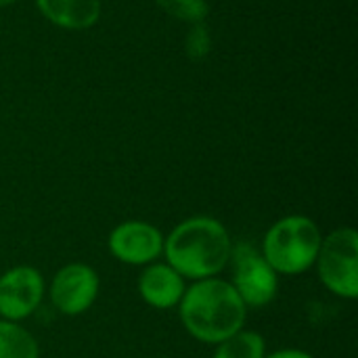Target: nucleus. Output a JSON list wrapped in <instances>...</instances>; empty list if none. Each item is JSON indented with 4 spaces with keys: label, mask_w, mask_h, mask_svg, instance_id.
<instances>
[{
    "label": "nucleus",
    "mask_w": 358,
    "mask_h": 358,
    "mask_svg": "<svg viewBox=\"0 0 358 358\" xmlns=\"http://www.w3.org/2000/svg\"><path fill=\"white\" fill-rule=\"evenodd\" d=\"M233 239L214 216H191L164 237V258L185 281L220 277L229 266Z\"/></svg>",
    "instance_id": "1"
},
{
    "label": "nucleus",
    "mask_w": 358,
    "mask_h": 358,
    "mask_svg": "<svg viewBox=\"0 0 358 358\" xmlns=\"http://www.w3.org/2000/svg\"><path fill=\"white\" fill-rule=\"evenodd\" d=\"M178 317L193 340L216 346L243 329L248 306L227 279L212 277L187 285Z\"/></svg>",
    "instance_id": "2"
},
{
    "label": "nucleus",
    "mask_w": 358,
    "mask_h": 358,
    "mask_svg": "<svg viewBox=\"0 0 358 358\" xmlns=\"http://www.w3.org/2000/svg\"><path fill=\"white\" fill-rule=\"evenodd\" d=\"M321 241L323 233L313 218L292 214L266 229L260 254L279 277H298L315 266Z\"/></svg>",
    "instance_id": "3"
},
{
    "label": "nucleus",
    "mask_w": 358,
    "mask_h": 358,
    "mask_svg": "<svg viewBox=\"0 0 358 358\" xmlns=\"http://www.w3.org/2000/svg\"><path fill=\"white\" fill-rule=\"evenodd\" d=\"M319 281L342 300L358 298V233L352 227L334 229L323 237L315 260Z\"/></svg>",
    "instance_id": "4"
},
{
    "label": "nucleus",
    "mask_w": 358,
    "mask_h": 358,
    "mask_svg": "<svg viewBox=\"0 0 358 358\" xmlns=\"http://www.w3.org/2000/svg\"><path fill=\"white\" fill-rule=\"evenodd\" d=\"M231 285L248 306V310L266 308L275 302L279 292V275L262 258L260 250L250 241L233 243L231 258Z\"/></svg>",
    "instance_id": "5"
},
{
    "label": "nucleus",
    "mask_w": 358,
    "mask_h": 358,
    "mask_svg": "<svg viewBox=\"0 0 358 358\" xmlns=\"http://www.w3.org/2000/svg\"><path fill=\"white\" fill-rule=\"evenodd\" d=\"M101 292L99 273L84 262H69L57 271L46 296L57 313L65 317H80L92 308Z\"/></svg>",
    "instance_id": "6"
},
{
    "label": "nucleus",
    "mask_w": 358,
    "mask_h": 358,
    "mask_svg": "<svg viewBox=\"0 0 358 358\" xmlns=\"http://www.w3.org/2000/svg\"><path fill=\"white\" fill-rule=\"evenodd\" d=\"M46 281L36 266L19 264L0 275V319L21 323L44 302Z\"/></svg>",
    "instance_id": "7"
},
{
    "label": "nucleus",
    "mask_w": 358,
    "mask_h": 358,
    "mask_svg": "<svg viewBox=\"0 0 358 358\" xmlns=\"http://www.w3.org/2000/svg\"><path fill=\"white\" fill-rule=\"evenodd\" d=\"M109 254L128 266H147L164 256V233L147 220H124L107 237Z\"/></svg>",
    "instance_id": "8"
},
{
    "label": "nucleus",
    "mask_w": 358,
    "mask_h": 358,
    "mask_svg": "<svg viewBox=\"0 0 358 358\" xmlns=\"http://www.w3.org/2000/svg\"><path fill=\"white\" fill-rule=\"evenodd\" d=\"M138 296L141 300L157 310H170L178 308L187 281L168 264V262H153L143 266V273L138 275Z\"/></svg>",
    "instance_id": "9"
},
{
    "label": "nucleus",
    "mask_w": 358,
    "mask_h": 358,
    "mask_svg": "<svg viewBox=\"0 0 358 358\" xmlns=\"http://www.w3.org/2000/svg\"><path fill=\"white\" fill-rule=\"evenodd\" d=\"M40 13L63 29H86L101 15L99 0H36Z\"/></svg>",
    "instance_id": "10"
},
{
    "label": "nucleus",
    "mask_w": 358,
    "mask_h": 358,
    "mask_svg": "<svg viewBox=\"0 0 358 358\" xmlns=\"http://www.w3.org/2000/svg\"><path fill=\"white\" fill-rule=\"evenodd\" d=\"M0 358H40V344L21 323L0 319Z\"/></svg>",
    "instance_id": "11"
},
{
    "label": "nucleus",
    "mask_w": 358,
    "mask_h": 358,
    "mask_svg": "<svg viewBox=\"0 0 358 358\" xmlns=\"http://www.w3.org/2000/svg\"><path fill=\"white\" fill-rule=\"evenodd\" d=\"M266 357V342L258 331L241 329L227 338L224 342L216 344L212 358H264Z\"/></svg>",
    "instance_id": "12"
},
{
    "label": "nucleus",
    "mask_w": 358,
    "mask_h": 358,
    "mask_svg": "<svg viewBox=\"0 0 358 358\" xmlns=\"http://www.w3.org/2000/svg\"><path fill=\"white\" fill-rule=\"evenodd\" d=\"M168 15L187 21V23H201L208 17L206 0H155Z\"/></svg>",
    "instance_id": "13"
},
{
    "label": "nucleus",
    "mask_w": 358,
    "mask_h": 358,
    "mask_svg": "<svg viewBox=\"0 0 358 358\" xmlns=\"http://www.w3.org/2000/svg\"><path fill=\"white\" fill-rule=\"evenodd\" d=\"M210 46H212V40H210V34L208 29L201 25V23H195V27L187 34L185 38V48H187V55L191 59H201L210 52Z\"/></svg>",
    "instance_id": "14"
},
{
    "label": "nucleus",
    "mask_w": 358,
    "mask_h": 358,
    "mask_svg": "<svg viewBox=\"0 0 358 358\" xmlns=\"http://www.w3.org/2000/svg\"><path fill=\"white\" fill-rule=\"evenodd\" d=\"M264 358H315L310 352L306 350H298V348H283V350H277V352H271Z\"/></svg>",
    "instance_id": "15"
},
{
    "label": "nucleus",
    "mask_w": 358,
    "mask_h": 358,
    "mask_svg": "<svg viewBox=\"0 0 358 358\" xmlns=\"http://www.w3.org/2000/svg\"><path fill=\"white\" fill-rule=\"evenodd\" d=\"M13 2H17V0H0V6H6V4H13Z\"/></svg>",
    "instance_id": "16"
}]
</instances>
